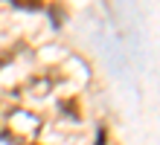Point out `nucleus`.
<instances>
[{
  "instance_id": "1",
  "label": "nucleus",
  "mask_w": 160,
  "mask_h": 145,
  "mask_svg": "<svg viewBox=\"0 0 160 145\" xmlns=\"http://www.w3.org/2000/svg\"><path fill=\"white\" fill-rule=\"evenodd\" d=\"M38 131H41V116L38 113H32L26 108H15L6 116L0 137L9 145H32L35 137H38Z\"/></svg>"
},
{
  "instance_id": "2",
  "label": "nucleus",
  "mask_w": 160,
  "mask_h": 145,
  "mask_svg": "<svg viewBox=\"0 0 160 145\" xmlns=\"http://www.w3.org/2000/svg\"><path fill=\"white\" fill-rule=\"evenodd\" d=\"M52 75H47V73H41V75H32L29 81L23 84V93L26 96H32V99H44V96H50L52 93Z\"/></svg>"
},
{
  "instance_id": "3",
  "label": "nucleus",
  "mask_w": 160,
  "mask_h": 145,
  "mask_svg": "<svg viewBox=\"0 0 160 145\" xmlns=\"http://www.w3.org/2000/svg\"><path fill=\"white\" fill-rule=\"evenodd\" d=\"M15 108H18V104H15V99H12V96H0V116H3V119H6V116L12 113Z\"/></svg>"
},
{
  "instance_id": "4",
  "label": "nucleus",
  "mask_w": 160,
  "mask_h": 145,
  "mask_svg": "<svg viewBox=\"0 0 160 145\" xmlns=\"http://www.w3.org/2000/svg\"><path fill=\"white\" fill-rule=\"evenodd\" d=\"M9 3L18 6V9H29V12H32V9H41L44 6V0H9Z\"/></svg>"
},
{
  "instance_id": "5",
  "label": "nucleus",
  "mask_w": 160,
  "mask_h": 145,
  "mask_svg": "<svg viewBox=\"0 0 160 145\" xmlns=\"http://www.w3.org/2000/svg\"><path fill=\"white\" fill-rule=\"evenodd\" d=\"M61 104H64V113H67V116H76V119L82 116V110H76V99H67V102H61Z\"/></svg>"
}]
</instances>
